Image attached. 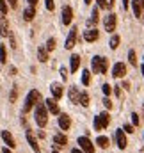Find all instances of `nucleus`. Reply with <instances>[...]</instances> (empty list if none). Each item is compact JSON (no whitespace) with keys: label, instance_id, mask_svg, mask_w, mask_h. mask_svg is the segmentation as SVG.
Returning <instances> with one entry per match:
<instances>
[{"label":"nucleus","instance_id":"412c9836","mask_svg":"<svg viewBox=\"0 0 144 153\" xmlns=\"http://www.w3.org/2000/svg\"><path fill=\"white\" fill-rule=\"evenodd\" d=\"M68 96H70V102H71V103H78L80 91H78L76 87H70V91H68Z\"/></svg>","mask_w":144,"mask_h":153},{"label":"nucleus","instance_id":"4be33fe9","mask_svg":"<svg viewBox=\"0 0 144 153\" xmlns=\"http://www.w3.org/2000/svg\"><path fill=\"white\" fill-rule=\"evenodd\" d=\"M37 59H39V62H46L48 61V50L45 46H39L37 48Z\"/></svg>","mask_w":144,"mask_h":153},{"label":"nucleus","instance_id":"1a4fd4ad","mask_svg":"<svg viewBox=\"0 0 144 153\" xmlns=\"http://www.w3.org/2000/svg\"><path fill=\"white\" fill-rule=\"evenodd\" d=\"M66 144H68V137L64 134H55L53 135V150H59V148H62Z\"/></svg>","mask_w":144,"mask_h":153},{"label":"nucleus","instance_id":"f8f14e48","mask_svg":"<svg viewBox=\"0 0 144 153\" xmlns=\"http://www.w3.org/2000/svg\"><path fill=\"white\" fill-rule=\"evenodd\" d=\"M112 75L116 76V78H123V76L126 75V66L123 62H116L114 68H112Z\"/></svg>","mask_w":144,"mask_h":153},{"label":"nucleus","instance_id":"f704fd0d","mask_svg":"<svg viewBox=\"0 0 144 153\" xmlns=\"http://www.w3.org/2000/svg\"><path fill=\"white\" fill-rule=\"evenodd\" d=\"M123 132H125V134H134V132H135V130H134V125H125V126H123Z\"/></svg>","mask_w":144,"mask_h":153},{"label":"nucleus","instance_id":"2eb2a0df","mask_svg":"<svg viewBox=\"0 0 144 153\" xmlns=\"http://www.w3.org/2000/svg\"><path fill=\"white\" fill-rule=\"evenodd\" d=\"M73 20V9L71 5H64L62 7V23L64 25H70Z\"/></svg>","mask_w":144,"mask_h":153},{"label":"nucleus","instance_id":"7ed1b4c3","mask_svg":"<svg viewBox=\"0 0 144 153\" xmlns=\"http://www.w3.org/2000/svg\"><path fill=\"white\" fill-rule=\"evenodd\" d=\"M91 66H93L94 73L105 75V73L108 71V59H105L103 55H94L93 61H91Z\"/></svg>","mask_w":144,"mask_h":153},{"label":"nucleus","instance_id":"f257e3e1","mask_svg":"<svg viewBox=\"0 0 144 153\" xmlns=\"http://www.w3.org/2000/svg\"><path fill=\"white\" fill-rule=\"evenodd\" d=\"M34 119H36V125L39 128L46 126V123H48V111H46L43 102H39V103L34 105Z\"/></svg>","mask_w":144,"mask_h":153},{"label":"nucleus","instance_id":"f3484780","mask_svg":"<svg viewBox=\"0 0 144 153\" xmlns=\"http://www.w3.org/2000/svg\"><path fill=\"white\" fill-rule=\"evenodd\" d=\"M0 137H2V141L7 144V148H16V143H14V137L7 132V130H2V134H0Z\"/></svg>","mask_w":144,"mask_h":153},{"label":"nucleus","instance_id":"bb28decb","mask_svg":"<svg viewBox=\"0 0 144 153\" xmlns=\"http://www.w3.org/2000/svg\"><path fill=\"white\" fill-rule=\"evenodd\" d=\"M98 20H100V16H98V5H96V7L91 11V18H89V23H94V25H96V23H98Z\"/></svg>","mask_w":144,"mask_h":153},{"label":"nucleus","instance_id":"09e8293b","mask_svg":"<svg viewBox=\"0 0 144 153\" xmlns=\"http://www.w3.org/2000/svg\"><path fill=\"white\" fill-rule=\"evenodd\" d=\"M141 70H143V76H144V64H143V66H141Z\"/></svg>","mask_w":144,"mask_h":153},{"label":"nucleus","instance_id":"a878e982","mask_svg":"<svg viewBox=\"0 0 144 153\" xmlns=\"http://www.w3.org/2000/svg\"><path fill=\"white\" fill-rule=\"evenodd\" d=\"M89 82H91V71L84 70L82 71V85H89Z\"/></svg>","mask_w":144,"mask_h":153},{"label":"nucleus","instance_id":"aec40b11","mask_svg":"<svg viewBox=\"0 0 144 153\" xmlns=\"http://www.w3.org/2000/svg\"><path fill=\"white\" fill-rule=\"evenodd\" d=\"M130 4H132L134 14H135L137 18H141V16H143V5H141V0H132Z\"/></svg>","mask_w":144,"mask_h":153},{"label":"nucleus","instance_id":"c03bdc74","mask_svg":"<svg viewBox=\"0 0 144 153\" xmlns=\"http://www.w3.org/2000/svg\"><path fill=\"white\" fill-rule=\"evenodd\" d=\"M2 153H13V152H11V148H4V150H2Z\"/></svg>","mask_w":144,"mask_h":153},{"label":"nucleus","instance_id":"e433bc0d","mask_svg":"<svg viewBox=\"0 0 144 153\" xmlns=\"http://www.w3.org/2000/svg\"><path fill=\"white\" fill-rule=\"evenodd\" d=\"M132 123H134V126L141 123V119H139V116H137V112H134V114H132Z\"/></svg>","mask_w":144,"mask_h":153},{"label":"nucleus","instance_id":"c756f323","mask_svg":"<svg viewBox=\"0 0 144 153\" xmlns=\"http://www.w3.org/2000/svg\"><path fill=\"white\" fill-rule=\"evenodd\" d=\"M128 61H130V64H132V66H137V55H135V52H134V50H130V52H128Z\"/></svg>","mask_w":144,"mask_h":153},{"label":"nucleus","instance_id":"5701e85b","mask_svg":"<svg viewBox=\"0 0 144 153\" xmlns=\"http://www.w3.org/2000/svg\"><path fill=\"white\" fill-rule=\"evenodd\" d=\"M70 62H71V68H70V70H71L73 73H75V71L78 70V66H80V55L73 53V55H71V59H70Z\"/></svg>","mask_w":144,"mask_h":153},{"label":"nucleus","instance_id":"4468645a","mask_svg":"<svg viewBox=\"0 0 144 153\" xmlns=\"http://www.w3.org/2000/svg\"><path fill=\"white\" fill-rule=\"evenodd\" d=\"M50 91H52V96H53L55 100L62 98V94H64V89H62V85H61L59 82H53V84L50 85Z\"/></svg>","mask_w":144,"mask_h":153},{"label":"nucleus","instance_id":"20e7f679","mask_svg":"<svg viewBox=\"0 0 144 153\" xmlns=\"http://www.w3.org/2000/svg\"><path fill=\"white\" fill-rule=\"evenodd\" d=\"M110 123V116L108 112H102L94 117V130H105Z\"/></svg>","mask_w":144,"mask_h":153},{"label":"nucleus","instance_id":"7c9ffc66","mask_svg":"<svg viewBox=\"0 0 144 153\" xmlns=\"http://www.w3.org/2000/svg\"><path fill=\"white\" fill-rule=\"evenodd\" d=\"M117 46H119V36H112V39H110V48L112 50H117Z\"/></svg>","mask_w":144,"mask_h":153},{"label":"nucleus","instance_id":"72a5a7b5","mask_svg":"<svg viewBox=\"0 0 144 153\" xmlns=\"http://www.w3.org/2000/svg\"><path fill=\"white\" fill-rule=\"evenodd\" d=\"M103 93H105V96H110V93H112V85L110 84H103Z\"/></svg>","mask_w":144,"mask_h":153},{"label":"nucleus","instance_id":"473e14b6","mask_svg":"<svg viewBox=\"0 0 144 153\" xmlns=\"http://www.w3.org/2000/svg\"><path fill=\"white\" fill-rule=\"evenodd\" d=\"M7 4H5V0H0V14H7Z\"/></svg>","mask_w":144,"mask_h":153},{"label":"nucleus","instance_id":"4c0bfd02","mask_svg":"<svg viewBox=\"0 0 144 153\" xmlns=\"http://www.w3.org/2000/svg\"><path fill=\"white\" fill-rule=\"evenodd\" d=\"M103 105H105V107H107V109H112V102H110V98H103Z\"/></svg>","mask_w":144,"mask_h":153},{"label":"nucleus","instance_id":"423d86ee","mask_svg":"<svg viewBox=\"0 0 144 153\" xmlns=\"http://www.w3.org/2000/svg\"><path fill=\"white\" fill-rule=\"evenodd\" d=\"M116 23H117V20H116V14L114 13H108L107 16L103 18V27H105L107 32H114L116 30Z\"/></svg>","mask_w":144,"mask_h":153},{"label":"nucleus","instance_id":"cd10ccee","mask_svg":"<svg viewBox=\"0 0 144 153\" xmlns=\"http://www.w3.org/2000/svg\"><path fill=\"white\" fill-rule=\"evenodd\" d=\"M16 98H18V85L14 84V85L11 87V94H9V102H11V103H14V102H16Z\"/></svg>","mask_w":144,"mask_h":153},{"label":"nucleus","instance_id":"f03ea898","mask_svg":"<svg viewBox=\"0 0 144 153\" xmlns=\"http://www.w3.org/2000/svg\"><path fill=\"white\" fill-rule=\"evenodd\" d=\"M39 102H43V100H41V93H39L37 89L29 91V94H27V98H25V103H23V109H22V112H23V114L30 112V111H32V107H34L36 103H39Z\"/></svg>","mask_w":144,"mask_h":153},{"label":"nucleus","instance_id":"0eeeda50","mask_svg":"<svg viewBox=\"0 0 144 153\" xmlns=\"http://www.w3.org/2000/svg\"><path fill=\"white\" fill-rule=\"evenodd\" d=\"M45 107H46V111L48 112H52L53 116H57L61 112V109H59V105H57V100L55 98H46L45 100Z\"/></svg>","mask_w":144,"mask_h":153},{"label":"nucleus","instance_id":"6e6552de","mask_svg":"<svg viewBox=\"0 0 144 153\" xmlns=\"http://www.w3.org/2000/svg\"><path fill=\"white\" fill-rule=\"evenodd\" d=\"M116 143H117V148L119 150H125L126 148V135H125V132H123V128H117L116 130Z\"/></svg>","mask_w":144,"mask_h":153},{"label":"nucleus","instance_id":"49530a36","mask_svg":"<svg viewBox=\"0 0 144 153\" xmlns=\"http://www.w3.org/2000/svg\"><path fill=\"white\" fill-rule=\"evenodd\" d=\"M71 153H84L82 150H78V148H75V150H71Z\"/></svg>","mask_w":144,"mask_h":153},{"label":"nucleus","instance_id":"37998d69","mask_svg":"<svg viewBox=\"0 0 144 153\" xmlns=\"http://www.w3.org/2000/svg\"><path fill=\"white\" fill-rule=\"evenodd\" d=\"M128 4H130V0H123V9H128Z\"/></svg>","mask_w":144,"mask_h":153},{"label":"nucleus","instance_id":"c9c22d12","mask_svg":"<svg viewBox=\"0 0 144 153\" xmlns=\"http://www.w3.org/2000/svg\"><path fill=\"white\" fill-rule=\"evenodd\" d=\"M45 5H46V9H48V11H53L55 2H53V0H45Z\"/></svg>","mask_w":144,"mask_h":153},{"label":"nucleus","instance_id":"c85d7f7f","mask_svg":"<svg viewBox=\"0 0 144 153\" xmlns=\"http://www.w3.org/2000/svg\"><path fill=\"white\" fill-rule=\"evenodd\" d=\"M0 62H2V64L7 62V50H5V45H0Z\"/></svg>","mask_w":144,"mask_h":153},{"label":"nucleus","instance_id":"6ab92c4d","mask_svg":"<svg viewBox=\"0 0 144 153\" xmlns=\"http://www.w3.org/2000/svg\"><path fill=\"white\" fill-rule=\"evenodd\" d=\"M34 16H36V5H29V7L23 11V18H25V22H32Z\"/></svg>","mask_w":144,"mask_h":153},{"label":"nucleus","instance_id":"8fccbe9b","mask_svg":"<svg viewBox=\"0 0 144 153\" xmlns=\"http://www.w3.org/2000/svg\"><path fill=\"white\" fill-rule=\"evenodd\" d=\"M52 153H59V150H53V152H52Z\"/></svg>","mask_w":144,"mask_h":153},{"label":"nucleus","instance_id":"79ce46f5","mask_svg":"<svg viewBox=\"0 0 144 153\" xmlns=\"http://www.w3.org/2000/svg\"><path fill=\"white\" fill-rule=\"evenodd\" d=\"M61 76H62V78L68 76V70H66V68H61Z\"/></svg>","mask_w":144,"mask_h":153},{"label":"nucleus","instance_id":"9b49d317","mask_svg":"<svg viewBox=\"0 0 144 153\" xmlns=\"http://www.w3.org/2000/svg\"><path fill=\"white\" fill-rule=\"evenodd\" d=\"M25 137H27V143L30 144L32 152H34V153H41V148H39V144H37L36 137L32 135V132H30V130H27V132H25Z\"/></svg>","mask_w":144,"mask_h":153},{"label":"nucleus","instance_id":"dca6fc26","mask_svg":"<svg viewBox=\"0 0 144 153\" xmlns=\"http://www.w3.org/2000/svg\"><path fill=\"white\" fill-rule=\"evenodd\" d=\"M98 38H100V32H98V29H96V27H94V29H87V30L84 32V39H85V41H89V43H94Z\"/></svg>","mask_w":144,"mask_h":153},{"label":"nucleus","instance_id":"a211bd4d","mask_svg":"<svg viewBox=\"0 0 144 153\" xmlns=\"http://www.w3.org/2000/svg\"><path fill=\"white\" fill-rule=\"evenodd\" d=\"M0 34H2L4 38L9 36V23H7L5 14H0Z\"/></svg>","mask_w":144,"mask_h":153},{"label":"nucleus","instance_id":"de8ad7c7","mask_svg":"<svg viewBox=\"0 0 144 153\" xmlns=\"http://www.w3.org/2000/svg\"><path fill=\"white\" fill-rule=\"evenodd\" d=\"M91 2H93V0H84V4H87V5H89Z\"/></svg>","mask_w":144,"mask_h":153},{"label":"nucleus","instance_id":"a19ab883","mask_svg":"<svg viewBox=\"0 0 144 153\" xmlns=\"http://www.w3.org/2000/svg\"><path fill=\"white\" fill-rule=\"evenodd\" d=\"M7 2H9V5H11L13 9H16V7H18V0H7Z\"/></svg>","mask_w":144,"mask_h":153},{"label":"nucleus","instance_id":"ea45409f","mask_svg":"<svg viewBox=\"0 0 144 153\" xmlns=\"http://www.w3.org/2000/svg\"><path fill=\"white\" fill-rule=\"evenodd\" d=\"M96 4H98L100 9H107V7H105V0H96Z\"/></svg>","mask_w":144,"mask_h":153},{"label":"nucleus","instance_id":"9d476101","mask_svg":"<svg viewBox=\"0 0 144 153\" xmlns=\"http://www.w3.org/2000/svg\"><path fill=\"white\" fill-rule=\"evenodd\" d=\"M76 27H73L71 30H70V34H68V38H66V45H64V48L66 50H71L73 46H75V43H76Z\"/></svg>","mask_w":144,"mask_h":153},{"label":"nucleus","instance_id":"58836bf2","mask_svg":"<svg viewBox=\"0 0 144 153\" xmlns=\"http://www.w3.org/2000/svg\"><path fill=\"white\" fill-rule=\"evenodd\" d=\"M105 7L107 9H112L114 7V0H105Z\"/></svg>","mask_w":144,"mask_h":153},{"label":"nucleus","instance_id":"2f4dec72","mask_svg":"<svg viewBox=\"0 0 144 153\" xmlns=\"http://www.w3.org/2000/svg\"><path fill=\"white\" fill-rule=\"evenodd\" d=\"M45 48H46L48 52H52V50L55 48V39H53V38H50L48 41H46V46H45Z\"/></svg>","mask_w":144,"mask_h":153},{"label":"nucleus","instance_id":"39448f33","mask_svg":"<svg viewBox=\"0 0 144 153\" xmlns=\"http://www.w3.org/2000/svg\"><path fill=\"white\" fill-rule=\"evenodd\" d=\"M76 143H78L80 150H82L84 153H94V146H93V143L89 141V137H87V135L78 137V139H76Z\"/></svg>","mask_w":144,"mask_h":153},{"label":"nucleus","instance_id":"b1692460","mask_svg":"<svg viewBox=\"0 0 144 153\" xmlns=\"http://www.w3.org/2000/svg\"><path fill=\"white\" fill-rule=\"evenodd\" d=\"M78 103H80L82 107H89V94H87L85 91L80 93V96H78Z\"/></svg>","mask_w":144,"mask_h":153},{"label":"nucleus","instance_id":"3c124183","mask_svg":"<svg viewBox=\"0 0 144 153\" xmlns=\"http://www.w3.org/2000/svg\"><path fill=\"white\" fill-rule=\"evenodd\" d=\"M143 111H144V105H143Z\"/></svg>","mask_w":144,"mask_h":153},{"label":"nucleus","instance_id":"a18cd8bd","mask_svg":"<svg viewBox=\"0 0 144 153\" xmlns=\"http://www.w3.org/2000/svg\"><path fill=\"white\" fill-rule=\"evenodd\" d=\"M27 2H29L30 5H36V4H37V0H27Z\"/></svg>","mask_w":144,"mask_h":153},{"label":"nucleus","instance_id":"ddd939ff","mask_svg":"<svg viewBox=\"0 0 144 153\" xmlns=\"http://www.w3.org/2000/svg\"><path fill=\"white\" fill-rule=\"evenodd\" d=\"M59 126H61V130H70V126H71V117L66 114H61L59 112Z\"/></svg>","mask_w":144,"mask_h":153},{"label":"nucleus","instance_id":"393cba45","mask_svg":"<svg viewBox=\"0 0 144 153\" xmlns=\"http://www.w3.org/2000/svg\"><path fill=\"white\" fill-rule=\"evenodd\" d=\"M96 144L100 146V148H108V144H110V141H108V137H105V135H100L98 139H96Z\"/></svg>","mask_w":144,"mask_h":153}]
</instances>
